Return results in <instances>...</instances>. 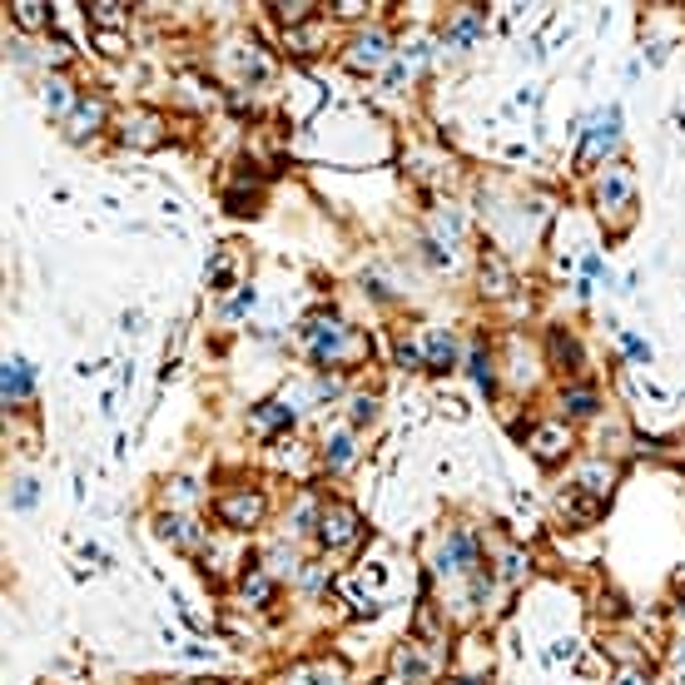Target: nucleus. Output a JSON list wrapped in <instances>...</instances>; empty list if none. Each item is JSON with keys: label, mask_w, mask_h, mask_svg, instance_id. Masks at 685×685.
Listing matches in <instances>:
<instances>
[{"label": "nucleus", "mask_w": 685, "mask_h": 685, "mask_svg": "<svg viewBox=\"0 0 685 685\" xmlns=\"http://www.w3.org/2000/svg\"><path fill=\"white\" fill-rule=\"evenodd\" d=\"M298 343H303V353H308L323 373L368 358V338H358V333H353L343 318H333V313H313V318L298 328Z\"/></svg>", "instance_id": "nucleus-1"}, {"label": "nucleus", "mask_w": 685, "mask_h": 685, "mask_svg": "<svg viewBox=\"0 0 685 685\" xmlns=\"http://www.w3.org/2000/svg\"><path fill=\"white\" fill-rule=\"evenodd\" d=\"M596 209H601V219H616V229L631 224V209H636V179H631L626 164H606V174L596 179Z\"/></svg>", "instance_id": "nucleus-2"}, {"label": "nucleus", "mask_w": 685, "mask_h": 685, "mask_svg": "<svg viewBox=\"0 0 685 685\" xmlns=\"http://www.w3.org/2000/svg\"><path fill=\"white\" fill-rule=\"evenodd\" d=\"M477 566H482V542H477V532L452 527V532L437 542V556H432V571H437V576H467V571H477Z\"/></svg>", "instance_id": "nucleus-3"}, {"label": "nucleus", "mask_w": 685, "mask_h": 685, "mask_svg": "<svg viewBox=\"0 0 685 685\" xmlns=\"http://www.w3.org/2000/svg\"><path fill=\"white\" fill-rule=\"evenodd\" d=\"M219 522L229 527V532H254L259 522H264V512H269V502H264V492L259 487H239V492H229V497H219Z\"/></svg>", "instance_id": "nucleus-4"}, {"label": "nucleus", "mask_w": 685, "mask_h": 685, "mask_svg": "<svg viewBox=\"0 0 685 685\" xmlns=\"http://www.w3.org/2000/svg\"><path fill=\"white\" fill-rule=\"evenodd\" d=\"M358 537H363L358 512H353L348 502H328V507H323V517H318V547H323V551H343V547H353Z\"/></svg>", "instance_id": "nucleus-5"}, {"label": "nucleus", "mask_w": 685, "mask_h": 685, "mask_svg": "<svg viewBox=\"0 0 685 685\" xmlns=\"http://www.w3.org/2000/svg\"><path fill=\"white\" fill-rule=\"evenodd\" d=\"M527 447H532V457L537 462H561L571 447H576V437H571V427L566 422H537L532 432H527Z\"/></svg>", "instance_id": "nucleus-6"}, {"label": "nucleus", "mask_w": 685, "mask_h": 685, "mask_svg": "<svg viewBox=\"0 0 685 685\" xmlns=\"http://www.w3.org/2000/svg\"><path fill=\"white\" fill-rule=\"evenodd\" d=\"M393 60V40L383 35V30H363L353 45H348V65L358 70V75H373V70H383Z\"/></svg>", "instance_id": "nucleus-7"}, {"label": "nucleus", "mask_w": 685, "mask_h": 685, "mask_svg": "<svg viewBox=\"0 0 685 685\" xmlns=\"http://www.w3.org/2000/svg\"><path fill=\"white\" fill-rule=\"evenodd\" d=\"M105 120H110V105H105L100 95H85V100L75 105V115L65 120V139H70V144H90V139L105 130Z\"/></svg>", "instance_id": "nucleus-8"}, {"label": "nucleus", "mask_w": 685, "mask_h": 685, "mask_svg": "<svg viewBox=\"0 0 685 685\" xmlns=\"http://www.w3.org/2000/svg\"><path fill=\"white\" fill-rule=\"evenodd\" d=\"M120 144H125V149H154V144H164V115H154V110H135V115H125V125H120Z\"/></svg>", "instance_id": "nucleus-9"}, {"label": "nucleus", "mask_w": 685, "mask_h": 685, "mask_svg": "<svg viewBox=\"0 0 685 685\" xmlns=\"http://www.w3.org/2000/svg\"><path fill=\"white\" fill-rule=\"evenodd\" d=\"M616 144H621V105H611V110H606V115H601V120L586 130L581 159H586V164H591V159H606Z\"/></svg>", "instance_id": "nucleus-10"}, {"label": "nucleus", "mask_w": 685, "mask_h": 685, "mask_svg": "<svg viewBox=\"0 0 685 685\" xmlns=\"http://www.w3.org/2000/svg\"><path fill=\"white\" fill-rule=\"evenodd\" d=\"M80 100H85V95L75 90V80H70V75H45V85H40V105H45L60 125L75 115V105H80Z\"/></svg>", "instance_id": "nucleus-11"}, {"label": "nucleus", "mask_w": 685, "mask_h": 685, "mask_svg": "<svg viewBox=\"0 0 685 685\" xmlns=\"http://www.w3.org/2000/svg\"><path fill=\"white\" fill-rule=\"evenodd\" d=\"M30 393H35V368L25 358H5V368H0V398H5V408L30 403Z\"/></svg>", "instance_id": "nucleus-12"}, {"label": "nucleus", "mask_w": 685, "mask_h": 685, "mask_svg": "<svg viewBox=\"0 0 685 685\" xmlns=\"http://www.w3.org/2000/svg\"><path fill=\"white\" fill-rule=\"evenodd\" d=\"M422 363H427V373H447L457 363V333L452 328H422Z\"/></svg>", "instance_id": "nucleus-13"}, {"label": "nucleus", "mask_w": 685, "mask_h": 685, "mask_svg": "<svg viewBox=\"0 0 685 685\" xmlns=\"http://www.w3.org/2000/svg\"><path fill=\"white\" fill-rule=\"evenodd\" d=\"M353 442H358V437H353V427H333V432L323 437V452H318V457H323V467H328L333 477L353 467V457H358V447H353Z\"/></svg>", "instance_id": "nucleus-14"}, {"label": "nucleus", "mask_w": 685, "mask_h": 685, "mask_svg": "<svg viewBox=\"0 0 685 685\" xmlns=\"http://www.w3.org/2000/svg\"><path fill=\"white\" fill-rule=\"evenodd\" d=\"M512 288H517L512 264H507L497 249H482V293H487V298H507Z\"/></svg>", "instance_id": "nucleus-15"}, {"label": "nucleus", "mask_w": 685, "mask_h": 685, "mask_svg": "<svg viewBox=\"0 0 685 685\" xmlns=\"http://www.w3.org/2000/svg\"><path fill=\"white\" fill-rule=\"evenodd\" d=\"M482 30H487V10H482V5H462V15L447 25V40H442V45H447V50H467Z\"/></svg>", "instance_id": "nucleus-16"}, {"label": "nucleus", "mask_w": 685, "mask_h": 685, "mask_svg": "<svg viewBox=\"0 0 685 685\" xmlns=\"http://www.w3.org/2000/svg\"><path fill=\"white\" fill-rule=\"evenodd\" d=\"M571 487H581V492H591V497H611V487H616V467L606 462V457H596V462H581L576 467V482Z\"/></svg>", "instance_id": "nucleus-17"}, {"label": "nucleus", "mask_w": 685, "mask_h": 685, "mask_svg": "<svg viewBox=\"0 0 685 685\" xmlns=\"http://www.w3.org/2000/svg\"><path fill=\"white\" fill-rule=\"evenodd\" d=\"M159 537L174 542V547H204V542H209L204 527H199L194 517H184V512H164V517H159Z\"/></svg>", "instance_id": "nucleus-18"}, {"label": "nucleus", "mask_w": 685, "mask_h": 685, "mask_svg": "<svg viewBox=\"0 0 685 685\" xmlns=\"http://www.w3.org/2000/svg\"><path fill=\"white\" fill-rule=\"evenodd\" d=\"M398 681H408V685H427L432 681V671H437V656H422V646H398Z\"/></svg>", "instance_id": "nucleus-19"}, {"label": "nucleus", "mask_w": 685, "mask_h": 685, "mask_svg": "<svg viewBox=\"0 0 685 685\" xmlns=\"http://www.w3.org/2000/svg\"><path fill=\"white\" fill-rule=\"evenodd\" d=\"M278 591V576L269 566H244V576H239V596L249 601V606H269Z\"/></svg>", "instance_id": "nucleus-20"}, {"label": "nucleus", "mask_w": 685, "mask_h": 685, "mask_svg": "<svg viewBox=\"0 0 685 685\" xmlns=\"http://www.w3.org/2000/svg\"><path fill=\"white\" fill-rule=\"evenodd\" d=\"M467 373H472V383L482 388V393H497V358H492V348L477 338L472 343V353H467Z\"/></svg>", "instance_id": "nucleus-21"}, {"label": "nucleus", "mask_w": 685, "mask_h": 685, "mask_svg": "<svg viewBox=\"0 0 685 685\" xmlns=\"http://www.w3.org/2000/svg\"><path fill=\"white\" fill-rule=\"evenodd\" d=\"M293 417H298V408H293V403L269 398V403H259V408H254V432H283V427H293Z\"/></svg>", "instance_id": "nucleus-22"}, {"label": "nucleus", "mask_w": 685, "mask_h": 685, "mask_svg": "<svg viewBox=\"0 0 685 685\" xmlns=\"http://www.w3.org/2000/svg\"><path fill=\"white\" fill-rule=\"evenodd\" d=\"M561 517H576V522H596L601 517V497H591V492H581V487H566L561 492Z\"/></svg>", "instance_id": "nucleus-23"}, {"label": "nucleus", "mask_w": 685, "mask_h": 685, "mask_svg": "<svg viewBox=\"0 0 685 685\" xmlns=\"http://www.w3.org/2000/svg\"><path fill=\"white\" fill-rule=\"evenodd\" d=\"M551 363L561 373H581V343L566 333V328H551Z\"/></svg>", "instance_id": "nucleus-24"}, {"label": "nucleus", "mask_w": 685, "mask_h": 685, "mask_svg": "<svg viewBox=\"0 0 685 685\" xmlns=\"http://www.w3.org/2000/svg\"><path fill=\"white\" fill-rule=\"evenodd\" d=\"M5 10H10V20H15L20 30H30V35L50 25V5H40V0H15V5H5Z\"/></svg>", "instance_id": "nucleus-25"}, {"label": "nucleus", "mask_w": 685, "mask_h": 685, "mask_svg": "<svg viewBox=\"0 0 685 685\" xmlns=\"http://www.w3.org/2000/svg\"><path fill=\"white\" fill-rule=\"evenodd\" d=\"M561 408H566V417H596V412H601V398H596L591 388L571 383V388L561 393Z\"/></svg>", "instance_id": "nucleus-26"}, {"label": "nucleus", "mask_w": 685, "mask_h": 685, "mask_svg": "<svg viewBox=\"0 0 685 685\" xmlns=\"http://www.w3.org/2000/svg\"><path fill=\"white\" fill-rule=\"evenodd\" d=\"M85 10H90V20H95L100 30H120V25L130 20V15H125L130 5H120V0H95V5H85Z\"/></svg>", "instance_id": "nucleus-27"}, {"label": "nucleus", "mask_w": 685, "mask_h": 685, "mask_svg": "<svg viewBox=\"0 0 685 685\" xmlns=\"http://www.w3.org/2000/svg\"><path fill=\"white\" fill-rule=\"evenodd\" d=\"M288 685H348L338 666H313V671H298Z\"/></svg>", "instance_id": "nucleus-28"}, {"label": "nucleus", "mask_w": 685, "mask_h": 685, "mask_svg": "<svg viewBox=\"0 0 685 685\" xmlns=\"http://www.w3.org/2000/svg\"><path fill=\"white\" fill-rule=\"evenodd\" d=\"M224 204H229V214H259V189H229Z\"/></svg>", "instance_id": "nucleus-29"}, {"label": "nucleus", "mask_w": 685, "mask_h": 685, "mask_svg": "<svg viewBox=\"0 0 685 685\" xmlns=\"http://www.w3.org/2000/svg\"><path fill=\"white\" fill-rule=\"evenodd\" d=\"M348 417H353V427L373 422V417H378V398H373V393H368V398H353V412H348Z\"/></svg>", "instance_id": "nucleus-30"}, {"label": "nucleus", "mask_w": 685, "mask_h": 685, "mask_svg": "<svg viewBox=\"0 0 685 685\" xmlns=\"http://www.w3.org/2000/svg\"><path fill=\"white\" fill-rule=\"evenodd\" d=\"M35 497H40V492H35V482H30V477H20V482H15V512H30V507H35Z\"/></svg>", "instance_id": "nucleus-31"}, {"label": "nucleus", "mask_w": 685, "mask_h": 685, "mask_svg": "<svg viewBox=\"0 0 685 685\" xmlns=\"http://www.w3.org/2000/svg\"><path fill=\"white\" fill-rule=\"evenodd\" d=\"M398 363H403V368H427V363H422V348H417V343H408V338L398 343Z\"/></svg>", "instance_id": "nucleus-32"}, {"label": "nucleus", "mask_w": 685, "mask_h": 685, "mask_svg": "<svg viewBox=\"0 0 685 685\" xmlns=\"http://www.w3.org/2000/svg\"><path fill=\"white\" fill-rule=\"evenodd\" d=\"M249 308H254V288H244V293L224 308V318H239V313H249Z\"/></svg>", "instance_id": "nucleus-33"}, {"label": "nucleus", "mask_w": 685, "mask_h": 685, "mask_svg": "<svg viewBox=\"0 0 685 685\" xmlns=\"http://www.w3.org/2000/svg\"><path fill=\"white\" fill-rule=\"evenodd\" d=\"M229 269H234L229 254H219V264H214V274H209V288H224V283H229Z\"/></svg>", "instance_id": "nucleus-34"}, {"label": "nucleus", "mask_w": 685, "mask_h": 685, "mask_svg": "<svg viewBox=\"0 0 685 685\" xmlns=\"http://www.w3.org/2000/svg\"><path fill=\"white\" fill-rule=\"evenodd\" d=\"M522 571H527V566H522V551H507V556H502V576H522Z\"/></svg>", "instance_id": "nucleus-35"}, {"label": "nucleus", "mask_w": 685, "mask_h": 685, "mask_svg": "<svg viewBox=\"0 0 685 685\" xmlns=\"http://www.w3.org/2000/svg\"><path fill=\"white\" fill-rule=\"evenodd\" d=\"M611 685H651V676H646V671H616Z\"/></svg>", "instance_id": "nucleus-36"}, {"label": "nucleus", "mask_w": 685, "mask_h": 685, "mask_svg": "<svg viewBox=\"0 0 685 685\" xmlns=\"http://www.w3.org/2000/svg\"><path fill=\"white\" fill-rule=\"evenodd\" d=\"M333 10H338V20H358L368 5H358V0H343V5H333Z\"/></svg>", "instance_id": "nucleus-37"}, {"label": "nucleus", "mask_w": 685, "mask_h": 685, "mask_svg": "<svg viewBox=\"0 0 685 685\" xmlns=\"http://www.w3.org/2000/svg\"><path fill=\"white\" fill-rule=\"evenodd\" d=\"M671 671H676V681L685 685V641L676 646V656H671Z\"/></svg>", "instance_id": "nucleus-38"}, {"label": "nucleus", "mask_w": 685, "mask_h": 685, "mask_svg": "<svg viewBox=\"0 0 685 685\" xmlns=\"http://www.w3.org/2000/svg\"><path fill=\"white\" fill-rule=\"evenodd\" d=\"M100 45H105V55H125V50H120V35H115V30H105V35H100Z\"/></svg>", "instance_id": "nucleus-39"}, {"label": "nucleus", "mask_w": 685, "mask_h": 685, "mask_svg": "<svg viewBox=\"0 0 685 685\" xmlns=\"http://www.w3.org/2000/svg\"><path fill=\"white\" fill-rule=\"evenodd\" d=\"M626 353H631V358H651V348H646L641 338H626Z\"/></svg>", "instance_id": "nucleus-40"}, {"label": "nucleus", "mask_w": 685, "mask_h": 685, "mask_svg": "<svg viewBox=\"0 0 685 685\" xmlns=\"http://www.w3.org/2000/svg\"><path fill=\"white\" fill-rule=\"evenodd\" d=\"M447 685H477V681H447Z\"/></svg>", "instance_id": "nucleus-41"}]
</instances>
